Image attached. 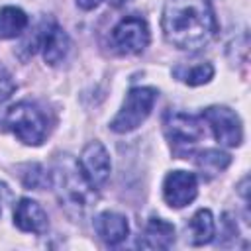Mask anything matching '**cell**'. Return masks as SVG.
<instances>
[{
  "label": "cell",
  "instance_id": "9c48e42d",
  "mask_svg": "<svg viewBox=\"0 0 251 251\" xmlns=\"http://www.w3.org/2000/svg\"><path fill=\"white\" fill-rule=\"evenodd\" d=\"M78 167L92 188L104 186L112 171V163H110V155L106 147L100 141H90L78 157Z\"/></svg>",
  "mask_w": 251,
  "mask_h": 251
},
{
  "label": "cell",
  "instance_id": "ba28073f",
  "mask_svg": "<svg viewBox=\"0 0 251 251\" xmlns=\"http://www.w3.org/2000/svg\"><path fill=\"white\" fill-rule=\"evenodd\" d=\"M165 135L175 147H192L200 141L204 127L196 116L184 112H167L165 114Z\"/></svg>",
  "mask_w": 251,
  "mask_h": 251
},
{
  "label": "cell",
  "instance_id": "44dd1931",
  "mask_svg": "<svg viewBox=\"0 0 251 251\" xmlns=\"http://www.w3.org/2000/svg\"><path fill=\"white\" fill-rule=\"evenodd\" d=\"M102 0H76V6L82 10H94Z\"/></svg>",
  "mask_w": 251,
  "mask_h": 251
},
{
  "label": "cell",
  "instance_id": "6da1fadb",
  "mask_svg": "<svg viewBox=\"0 0 251 251\" xmlns=\"http://www.w3.org/2000/svg\"><path fill=\"white\" fill-rule=\"evenodd\" d=\"M161 27L165 39L184 51H198L218 33L212 0H165Z\"/></svg>",
  "mask_w": 251,
  "mask_h": 251
},
{
  "label": "cell",
  "instance_id": "2e32d148",
  "mask_svg": "<svg viewBox=\"0 0 251 251\" xmlns=\"http://www.w3.org/2000/svg\"><path fill=\"white\" fill-rule=\"evenodd\" d=\"M173 75L188 86H200L214 76V67H212V63H198V65H190V67L178 65V67H175Z\"/></svg>",
  "mask_w": 251,
  "mask_h": 251
},
{
  "label": "cell",
  "instance_id": "7a4b0ae2",
  "mask_svg": "<svg viewBox=\"0 0 251 251\" xmlns=\"http://www.w3.org/2000/svg\"><path fill=\"white\" fill-rule=\"evenodd\" d=\"M51 186L55 188L61 208H65V212L71 218L84 216L92 202L94 188L82 175L78 161L71 159L69 155L61 157L51 171Z\"/></svg>",
  "mask_w": 251,
  "mask_h": 251
},
{
  "label": "cell",
  "instance_id": "8992f818",
  "mask_svg": "<svg viewBox=\"0 0 251 251\" xmlns=\"http://www.w3.org/2000/svg\"><path fill=\"white\" fill-rule=\"evenodd\" d=\"M202 120L212 129L218 143L237 147L243 141V127L239 116L227 106H210L202 112Z\"/></svg>",
  "mask_w": 251,
  "mask_h": 251
},
{
  "label": "cell",
  "instance_id": "4fadbf2b",
  "mask_svg": "<svg viewBox=\"0 0 251 251\" xmlns=\"http://www.w3.org/2000/svg\"><path fill=\"white\" fill-rule=\"evenodd\" d=\"M175 243V226L163 218H151L137 239L141 249H169Z\"/></svg>",
  "mask_w": 251,
  "mask_h": 251
},
{
  "label": "cell",
  "instance_id": "ffe728a7",
  "mask_svg": "<svg viewBox=\"0 0 251 251\" xmlns=\"http://www.w3.org/2000/svg\"><path fill=\"white\" fill-rule=\"evenodd\" d=\"M10 196V188L6 182H0V214H2V208H4V202L8 200Z\"/></svg>",
  "mask_w": 251,
  "mask_h": 251
},
{
  "label": "cell",
  "instance_id": "5b68a950",
  "mask_svg": "<svg viewBox=\"0 0 251 251\" xmlns=\"http://www.w3.org/2000/svg\"><path fill=\"white\" fill-rule=\"evenodd\" d=\"M149 45V27L147 22L137 16L122 18L112 29V47L120 55H137Z\"/></svg>",
  "mask_w": 251,
  "mask_h": 251
},
{
  "label": "cell",
  "instance_id": "277c9868",
  "mask_svg": "<svg viewBox=\"0 0 251 251\" xmlns=\"http://www.w3.org/2000/svg\"><path fill=\"white\" fill-rule=\"evenodd\" d=\"M157 100V90L149 86H135L127 92L122 110L110 122V129L116 133H127L137 129L153 110Z\"/></svg>",
  "mask_w": 251,
  "mask_h": 251
},
{
  "label": "cell",
  "instance_id": "7c38bea8",
  "mask_svg": "<svg viewBox=\"0 0 251 251\" xmlns=\"http://www.w3.org/2000/svg\"><path fill=\"white\" fill-rule=\"evenodd\" d=\"M96 235L106 243V245H120L122 241H126L127 233H129V224L126 220V216L118 214V212H102L94 218L92 222Z\"/></svg>",
  "mask_w": 251,
  "mask_h": 251
},
{
  "label": "cell",
  "instance_id": "8fae6325",
  "mask_svg": "<svg viewBox=\"0 0 251 251\" xmlns=\"http://www.w3.org/2000/svg\"><path fill=\"white\" fill-rule=\"evenodd\" d=\"M14 226L22 231L41 235L49 227L45 210L31 198H20L14 206Z\"/></svg>",
  "mask_w": 251,
  "mask_h": 251
},
{
  "label": "cell",
  "instance_id": "3957f363",
  "mask_svg": "<svg viewBox=\"0 0 251 251\" xmlns=\"http://www.w3.org/2000/svg\"><path fill=\"white\" fill-rule=\"evenodd\" d=\"M4 127L25 145H39L47 137V118L31 102L14 104L6 112Z\"/></svg>",
  "mask_w": 251,
  "mask_h": 251
},
{
  "label": "cell",
  "instance_id": "52a82bcc",
  "mask_svg": "<svg viewBox=\"0 0 251 251\" xmlns=\"http://www.w3.org/2000/svg\"><path fill=\"white\" fill-rule=\"evenodd\" d=\"M29 41H31V45H33V47H31V53L39 47L41 53H43L45 63H49V65H59V63L67 57L69 47H71L69 35H67L65 29H63L57 22H53V20L41 22L39 27H37V31H35V35H33V39H29Z\"/></svg>",
  "mask_w": 251,
  "mask_h": 251
},
{
  "label": "cell",
  "instance_id": "7402d4cb",
  "mask_svg": "<svg viewBox=\"0 0 251 251\" xmlns=\"http://www.w3.org/2000/svg\"><path fill=\"white\" fill-rule=\"evenodd\" d=\"M108 2H110L112 6H116V8H118V6H124L126 2H129V0H108Z\"/></svg>",
  "mask_w": 251,
  "mask_h": 251
},
{
  "label": "cell",
  "instance_id": "5bb4252c",
  "mask_svg": "<svg viewBox=\"0 0 251 251\" xmlns=\"http://www.w3.org/2000/svg\"><path fill=\"white\" fill-rule=\"evenodd\" d=\"M186 233H188L186 241L190 245H206V243H210L214 239V235H216V224H214L212 212L208 208L198 210L190 218V222L186 226Z\"/></svg>",
  "mask_w": 251,
  "mask_h": 251
},
{
  "label": "cell",
  "instance_id": "9a60e30c",
  "mask_svg": "<svg viewBox=\"0 0 251 251\" xmlns=\"http://www.w3.org/2000/svg\"><path fill=\"white\" fill-rule=\"evenodd\" d=\"M27 16L24 10L16 6H4L0 8V39H12L18 37L27 27Z\"/></svg>",
  "mask_w": 251,
  "mask_h": 251
},
{
  "label": "cell",
  "instance_id": "d6986e66",
  "mask_svg": "<svg viewBox=\"0 0 251 251\" xmlns=\"http://www.w3.org/2000/svg\"><path fill=\"white\" fill-rule=\"evenodd\" d=\"M16 90V82L12 78V75L0 65V102H6Z\"/></svg>",
  "mask_w": 251,
  "mask_h": 251
},
{
  "label": "cell",
  "instance_id": "30bf717a",
  "mask_svg": "<svg viewBox=\"0 0 251 251\" xmlns=\"http://www.w3.org/2000/svg\"><path fill=\"white\" fill-rule=\"evenodd\" d=\"M198 194V178L188 171H173L165 176L163 196L165 202L173 208L188 206Z\"/></svg>",
  "mask_w": 251,
  "mask_h": 251
},
{
  "label": "cell",
  "instance_id": "e0dca14e",
  "mask_svg": "<svg viewBox=\"0 0 251 251\" xmlns=\"http://www.w3.org/2000/svg\"><path fill=\"white\" fill-rule=\"evenodd\" d=\"M194 163L202 173L218 175L224 169H227V165L231 163V157L224 151H218V149H206V151H200L194 155Z\"/></svg>",
  "mask_w": 251,
  "mask_h": 251
},
{
  "label": "cell",
  "instance_id": "ac0fdd59",
  "mask_svg": "<svg viewBox=\"0 0 251 251\" xmlns=\"http://www.w3.org/2000/svg\"><path fill=\"white\" fill-rule=\"evenodd\" d=\"M24 171L25 173H22V180H24V184L27 188L41 190L45 186H51V173H47L41 165L31 163V165H25Z\"/></svg>",
  "mask_w": 251,
  "mask_h": 251
}]
</instances>
